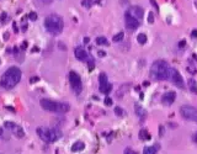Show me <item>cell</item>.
Returning <instances> with one entry per match:
<instances>
[{"instance_id": "obj_1", "label": "cell", "mask_w": 197, "mask_h": 154, "mask_svg": "<svg viewBox=\"0 0 197 154\" xmlns=\"http://www.w3.org/2000/svg\"><path fill=\"white\" fill-rule=\"evenodd\" d=\"M21 70L17 67H10L5 72L0 79V86L4 89H13L15 88L21 80Z\"/></svg>"}, {"instance_id": "obj_2", "label": "cell", "mask_w": 197, "mask_h": 154, "mask_svg": "<svg viewBox=\"0 0 197 154\" xmlns=\"http://www.w3.org/2000/svg\"><path fill=\"white\" fill-rule=\"evenodd\" d=\"M169 64L163 59H158L150 67V76L155 80H166L169 78Z\"/></svg>"}, {"instance_id": "obj_3", "label": "cell", "mask_w": 197, "mask_h": 154, "mask_svg": "<svg viewBox=\"0 0 197 154\" xmlns=\"http://www.w3.org/2000/svg\"><path fill=\"white\" fill-rule=\"evenodd\" d=\"M44 27L51 35L57 36V35L62 33L63 31V27H64L63 19L59 15L51 14L44 19Z\"/></svg>"}, {"instance_id": "obj_4", "label": "cell", "mask_w": 197, "mask_h": 154, "mask_svg": "<svg viewBox=\"0 0 197 154\" xmlns=\"http://www.w3.org/2000/svg\"><path fill=\"white\" fill-rule=\"evenodd\" d=\"M42 109L46 111H51V112H57V114H65L70 110V106L67 102H58V101H53L49 99H42L40 101Z\"/></svg>"}, {"instance_id": "obj_5", "label": "cell", "mask_w": 197, "mask_h": 154, "mask_svg": "<svg viewBox=\"0 0 197 154\" xmlns=\"http://www.w3.org/2000/svg\"><path fill=\"white\" fill-rule=\"evenodd\" d=\"M37 134L38 137L47 142V143H53V142L58 141L62 137V132L57 128H52V127H46V126H41L37 128Z\"/></svg>"}, {"instance_id": "obj_6", "label": "cell", "mask_w": 197, "mask_h": 154, "mask_svg": "<svg viewBox=\"0 0 197 154\" xmlns=\"http://www.w3.org/2000/svg\"><path fill=\"white\" fill-rule=\"evenodd\" d=\"M69 83H70L71 89L74 90V93L76 95H79L83 90V83H81L80 75L75 72H70L69 73Z\"/></svg>"}, {"instance_id": "obj_7", "label": "cell", "mask_w": 197, "mask_h": 154, "mask_svg": "<svg viewBox=\"0 0 197 154\" xmlns=\"http://www.w3.org/2000/svg\"><path fill=\"white\" fill-rule=\"evenodd\" d=\"M180 114L189 121H197V109L191 105H182L180 107Z\"/></svg>"}, {"instance_id": "obj_8", "label": "cell", "mask_w": 197, "mask_h": 154, "mask_svg": "<svg viewBox=\"0 0 197 154\" xmlns=\"http://www.w3.org/2000/svg\"><path fill=\"white\" fill-rule=\"evenodd\" d=\"M172 84L176 85L177 88H180L182 89L185 85H184V79H182V76L181 74L179 73V70L175 69V68H171L170 67V70H169V78H168Z\"/></svg>"}, {"instance_id": "obj_9", "label": "cell", "mask_w": 197, "mask_h": 154, "mask_svg": "<svg viewBox=\"0 0 197 154\" xmlns=\"http://www.w3.org/2000/svg\"><path fill=\"white\" fill-rule=\"evenodd\" d=\"M4 127L6 128V129H9V131L13 133L14 136H16L17 138H22L23 136H25V132H23V129L19 126V125H16V123H14V122H5L4 123Z\"/></svg>"}, {"instance_id": "obj_10", "label": "cell", "mask_w": 197, "mask_h": 154, "mask_svg": "<svg viewBox=\"0 0 197 154\" xmlns=\"http://www.w3.org/2000/svg\"><path fill=\"white\" fill-rule=\"evenodd\" d=\"M127 14H129L131 16H133L134 19H137L138 21H141L143 19V16H144V10H143L141 6H131L127 11Z\"/></svg>"}, {"instance_id": "obj_11", "label": "cell", "mask_w": 197, "mask_h": 154, "mask_svg": "<svg viewBox=\"0 0 197 154\" xmlns=\"http://www.w3.org/2000/svg\"><path fill=\"white\" fill-rule=\"evenodd\" d=\"M124 22H126V26L128 30H137L139 26V21L134 19L133 16H131L129 14L126 13V15H124Z\"/></svg>"}, {"instance_id": "obj_12", "label": "cell", "mask_w": 197, "mask_h": 154, "mask_svg": "<svg viewBox=\"0 0 197 154\" xmlns=\"http://www.w3.org/2000/svg\"><path fill=\"white\" fill-rule=\"evenodd\" d=\"M175 99H176V94L174 91H168V93H165L163 97H162V102L166 106H169L171 105L172 102L175 101Z\"/></svg>"}, {"instance_id": "obj_13", "label": "cell", "mask_w": 197, "mask_h": 154, "mask_svg": "<svg viewBox=\"0 0 197 154\" xmlns=\"http://www.w3.org/2000/svg\"><path fill=\"white\" fill-rule=\"evenodd\" d=\"M74 56L76 59H79V61H88L89 59L88 52L83 48V47H76L74 49Z\"/></svg>"}, {"instance_id": "obj_14", "label": "cell", "mask_w": 197, "mask_h": 154, "mask_svg": "<svg viewBox=\"0 0 197 154\" xmlns=\"http://www.w3.org/2000/svg\"><path fill=\"white\" fill-rule=\"evenodd\" d=\"M187 84H189L190 91L193 93V94H197V83H196V80L193 78H190L189 81H187Z\"/></svg>"}, {"instance_id": "obj_15", "label": "cell", "mask_w": 197, "mask_h": 154, "mask_svg": "<svg viewBox=\"0 0 197 154\" xmlns=\"http://www.w3.org/2000/svg\"><path fill=\"white\" fill-rule=\"evenodd\" d=\"M85 148V144L83 143V142H75V143L71 146V150L73 152H80Z\"/></svg>"}, {"instance_id": "obj_16", "label": "cell", "mask_w": 197, "mask_h": 154, "mask_svg": "<svg viewBox=\"0 0 197 154\" xmlns=\"http://www.w3.org/2000/svg\"><path fill=\"white\" fill-rule=\"evenodd\" d=\"M99 89H100V91L102 93V94H106V95H107V94H110V93H111V90H112V85L110 84V83H107L106 85H101Z\"/></svg>"}, {"instance_id": "obj_17", "label": "cell", "mask_w": 197, "mask_h": 154, "mask_svg": "<svg viewBox=\"0 0 197 154\" xmlns=\"http://www.w3.org/2000/svg\"><path fill=\"white\" fill-rule=\"evenodd\" d=\"M159 146H154V147H145L143 149V154H155L158 150Z\"/></svg>"}, {"instance_id": "obj_18", "label": "cell", "mask_w": 197, "mask_h": 154, "mask_svg": "<svg viewBox=\"0 0 197 154\" xmlns=\"http://www.w3.org/2000/svg\"><path fill=\"white\" fill-rule=\"evenodd\" d=\"M96 43L99 46H107V45H109V41H107V38L105 36H99L96 38Z\"/></svg>"}, {"instance_id": "obj_19", "label": "cell", "mask_w": 197, "mask_h": 154, "mask_svg": "<svg viewBox=\"0 0 197 154\" xmlns=\"http://www.w3.org/2000/svg\"><path fill=\"white\" fill-rule=\"evenodd\" d=\"M139 138L143 139V141H147L150 138V134L148 133L147 129H141V132H139Z\"/></svg>"}, {"instance_id": "obj_20", "label": "cell", "mask_w": 197, "mask_h": 154, "mask_svg": "<svg viewBox=\"0 0 197 154\" xmlns=\"http://www.w3.org/2000/svg\"><path fill=\"white\" fill-rule=\"evenodd\" d=\"M99 83H100V86L101 85H106L107 83H109V81H107V75L105 73H101L99 75Z\"/></svg>"}, {"instance_id": "obj_21", "label": "cell", "mask_w": 197, "mask_h": 154, "mask_svg": "<svg viewBox=\"0 0 197 154\" xmlns=\"http://www.w3.org/2000/svg\"><path fill=\"white\" fill-rule=\"evenodd\" d=\"M137 41H138L139 45H144L147 42V36L144 33H139L138 36H137Z\"/></svg>"}, {"instance_id": "obj_22", "label": "cell", "mask_w": 197, "mask_h": 154, "mask_svg": "<svg viewBox=\"0 0 197 154\" xmlns=\"http://www.w3.org/2000/svg\"><path fill=\"white\" fill-rule=\"evenodd\" d=\"M136 112H137V115H138L141 118H143V117L145 116V111L143 110L139 105H136Z\"/></svg>"}, {"instance_id": "obj_23", "label": "cell", "mask_w": 197, "mask_h": 154, "mask_svg": "<svg viewBox=\"0 0 197 154\" xmlns=\"http://www.w3.org/2000/svg\"><path fill=\"white\" fill-rule=\"evenodd\" d=\"M123 32H120V33H117V35H115L113 36V42H120V41H122L123 40Z\"/></svg>"}, {"instance_id": "obj_24", "label": "cell", "mask_w": 197, "mask_h": 154, "mask_svg": "<svg viewBox=\"0 0 197 154\" xmlns=\"http://www.w3.org/2000/svg\"><path fill=\"white\" fill-rule=\"evenodd\" d=\"M94 1H95V0H83V1H81V5H83L84 8H90L91 5L94 4Z\"/></svg>"}, {"instance_id": "obj_25", "label": "cell", "mask_w": 197, "mask_h": 154, "mask_svg": "<svg viewBox=\"0 0 197 154\" xmlns=\"http://www.w3.org/2000/svg\"><path fill=\"white\" fill-rule=\"evenodd\" d=\"M115 112H116L118 116H123V115H124V111H123L121 107H118V106H117V107H115Z\"/></svg>"}, {"instance_id": "obj_26", "label": "cell", "mask_w": 197, "mask_h": 154, "mask_svg": "<svg viewBox=\"0 0 197 154\" xmlns=\"http://www.w3.org/2000/svg\"><path fill=\"white\" fill-rule=\"evenodd\" d=\"M0 20H1V23H5L8 20V14L6 13H3L1 14V17H0Z\"/></svg>"}, {"instance_id": "obj_27", "label": "cell", "mask_w": 197, "mask_h": 154, "mask_svg": "<svg viewBox=\"0 0 197 154\" xmlns=\"http://www.w3.org/2000/svg\"><path fill=\"white\" fill-rule=\"evenodd\" d=\"M104 102H105V105H107V106H111V105H112V99H110L109 96H106L105 100H104Z\"/></svg>"}, {"instance_id": "obj_28", "label": "cell", "mask_w": 197, "mask_h": 154, "mask_svg": "<svg viewBox=\"0 0 197 154\" xmlns=\"http://www.w3.org/2000/svg\"><path fill=\"white\" fill-rule=\"evenodd\" d=\"M28 17H30V20L35 21V20H37V14H36V13H30V14H28Z\"/></svg>"}, {"instance_id": "obj_29", "label": "cell", "mask_w": 197, "mask_h": 154, "mask_svg": "<svg viewBox=\"0 0 197 154\" xmlns=\"http://www.w3.org/2000/svg\"><path fill=\"white\" fill-rule=\"evenodd\" d=\"M148 22H149V23H153V22H154V14H153V13H149Z\"/></svg>"}, {"instance_id": "obj_30", "label": "cell", "mask_w": 197, "mask_h": 154, "mask_svg": "<svg viewBox=\"0 0 197 154\" xmlns=\"http://www.w3.org/2000/svg\"><path fill=\"white\" fill-rule=\"evenodd\" d=\"M124 154H136V152L132 150V149H129V148H127V149L124 150Z\"/></svg>"}, {"instance_id": "obj_31", "label": "cell", "mask_w": 197, "mask_h": 154, "mask_svg": "<svg viewBox=\"0 0 197 154\" xmlns=\"http://www.w3.org/2000/svg\"><path fill=\"white\" fill-rule=\"evenodd\" d=\"M191 36H192V38H197V30H193V31L191 32Z\"/></svg>"}, {"instance_id": "obj_32", "label": "cell", "mask_w": 197, "mask_h": 154, "mask_svg": "<svg viewBox=\"0 0 197 154\" xmlns=\"http://www.w3.org/2000/svg\"><path fill=\"white\" fill-rule=\"evenodd\" d=\"M149 1H150V3L153 4V6L158 10V4H157V1H155V0H149Z\"/></svg>"}, {"instance_id": "obj_33", "label": "cell", "mask_w": 197, "mask_h": 154, "mask_svg": "<svg viewBox=\"0 0 197 154\" xmlns=\"http://www.w3.org/2000/svg\"><path fill=\"white\" fill-rule=\"evenodd\" d=\"M97 54H99L100 57H105V56H106V53H105L104 51H99V52H97Z\"/></svg>"}, {"instance_id": "obj_34", "label": "cell", "mask_w": 197, "mask_h": 154, "mask_svg": "<svg viewBox=\"0 0 197 154\" xmlns=\"http://www.w3.org/2000/svg\"><path fill=\"white\" fill-rule=\"evenodd\" d=\"M185 45H186V42H185V41H181V42L179 43V47H180V48H182V47H185Z\"/></svg>"}, {"instance_id": "obj_35", "label": "cell", "mask_w": 197, "mask_h": 154, "mask_svg": "<svg viewBox=\"0 0 197 154\" xmlns=\"http://www.w3.org/2000/svg\"><path fill=\"white\" fill-rule=\"evenodd\" d=\"M14 31H15V32H17V31H19V28H17L16 22H14Z\"/></svg>"}, {"instance_id": "obj_36", "label": "cell", "mask_w": 197, "mask_h": 154, "mask_svg": "<svg viewBox=\"0 0 197 154\" xmlns=\"http://www.w3.org/2000/svg\"><path fill=\"white\" fill-rule=\"evenodd\" d=\"M37 80H38V78H37V76H35V78H32L30 81H31V83H35V81H37Z\"/></svg>"}, {"instance_id": "obj_37", "label": "cell", "mask_w": 197, "mask_h": 154, "mask_svg": "<svg viewBox=\"0 0 197 154\" xmlns=\"http://www.w3.org/2000/svg\"><path fill=\"white\" fill-rule=\"evenodd\" d=\"M4 40H9V33H8V32L4 35Z\"/></svg>"}, {"instance_id": "obj_38", "label": "cell", "mask_w": 197, "mask_h": 154, "mask_svg": "<svg viewBox=\"0 0 197 154\" xmlns=\"http://www.w3.org/2000/svg\"><path fill=\"white\" fill-rule=\"evenodd\" d=\"M26 47H27V43H26V42H23V43H22V49H25Z\"/></svg>"}, {"instance_id": "obj_39", "label": "cell", "mask_w": 197, "mask_h": 154, "mask_svg": "<svg viewBox=\"0 0 197 154\" xmlns=\"http://www.w3.org/2000/svg\"><path fill=\"white\" fill-rule=\"evenodd\" d=\"M193 139H195V142L197 143V132H196V134H195V137H193Z\"/></svg>"}, {"instance_id": "obj_40", "label": "cell", "mask_w": 197, "mask_h": 154, "mask_svg": "<svg viewBox=\"0 0 197 154\" xmlns=\"http://www.w3.org/2000/svg\"><path fill=\"white\" fill-rule=\"evenodd\" d=\"M44 3H51V0H43Z\"/></svg>"}]
</instances>
